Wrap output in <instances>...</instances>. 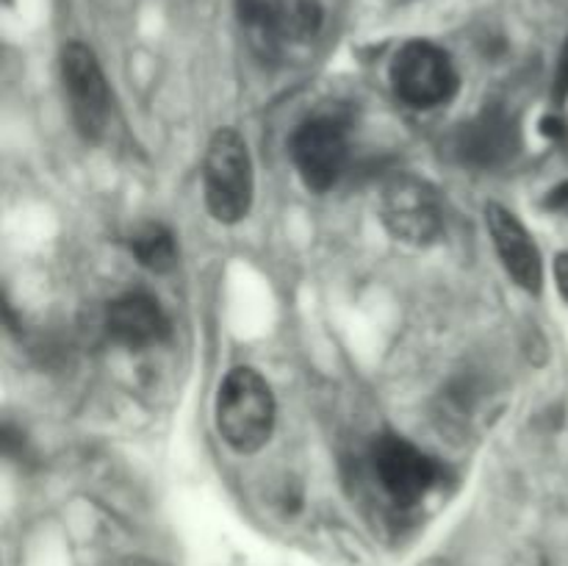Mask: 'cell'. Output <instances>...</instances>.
<instances>
[{
  "instance_id": "5",
  "label": "cell",
  "mask_w": 568,
  "mask_h": 566,
  "mask_svg": "<svg viewBox=\"0 0 568 566\" xmlns=\"http://www.w3.org/2000/svg\"><path fill=\"white\" fill-rule=\"evenodd\" d=\"M381 220L394 239L414 247L433 244L444 231V211L438 192L425 178L399 172L381 189Z\"/></svg>"
},
{
  "instance_id": "16",
  "label": "cell",
  "mask_w": 568,
  "mask_h": 566,
  "mask_svg": "<svg viewBox=\"0 0 568 566\" xmlns=\"http://www.w3.org/2000/svg\"><path fill=\"white\" fill-rule=\"evenodd\" d=\"M128 566H153V564H144V560H133V564H128Z\"/></svg>"
},
{
  "instance_id": "3",
  "label": "cell",
  "mask_w": 568,
  "mask_h": 566,
  "mask_svg": "<svg viewBox=\"0 0 568 566\" xmlns=\"http://www.w3.org/2000/svg\"><path fill=\"white\" fill-rule=\"evenodd\" d=\"M372 477L397 511H410L442 483L444 469L433 455L397 433H383L369 449Z\"/></svg>"
},
{
  "instance_id": "7",
  "label": "cell",
  "mask_w": 568,
  "mask_h": 566,
  "mask_svg": "<svg viewBox=\"0 0 568 566\" xmlns=\"http://www.w3.org/2000/svg\"><path fill=\"white\" fill-rule=\"evenodd\" d=\"M61 83L78 133L89 142H98L109 125L111 92L92 48L83 42H70L61 50Z\"/></svg>"
},
{
  "instance_id": "6",
  "label": "cell",
  "mask_w": 568,
  "mask_h": 566,
  "mask_svg": "<svg viewBox=\"0 0 568 566\" xmlns=\"http://www.w3.org/2000/svg\"><path fill=\"white\" fill-rule=\"evenodd\" d=\"M239 20L264 55L305 44L320 33V0H239Z\"/></svg>"
},
{
  "instance_id": "2",
  "label": "cell",
  "mask_w": 568,
  "mask_h": 566,
  "mask_svg": "<svg viewBox=\"0 0 568 566\" xmlns=\"http://www.w3.org/2000/svg\"><path fill=\"white\" fill-rule=\"evenodd\" d=\"M203 194L211 216L222 225H236L253 209V159L244 137L233 128H220L205 148Z\"/></svg>"
},
{
  "instance_id": "12",
  "label": "cell",
  "mask_w": 568,
  "mask_h": 566,
  "mask_svg": "<svg viewBox=\"0 0 568 566\" xmlns=\"http://www.w3.org/2000/svg\"><path fill=\"white\" fill-rule=\"evenodd\" d=\"M128 247L136 255L139 264L153 272L172 270L178 261L175 236L161 222H142L133 228V233L128 236Z\"/></svg>"
},
{
  "instance_id": "8",
  "label": "cell",
  "mask_w": 568,
  "mask_h": 566,
  "mask_svg": "<svg viewBox=\"0 0 568 566\" xmlns=\"http://www.w3.org/2000/svg\"><path fill=\"white\" fill-rule=\"evenodd\" d=\"M292 161L305 186L327 192L336 186L349 159L347 125L336 117H314L292 133Z\"/></svg>"
},
{
  "instance_id": "15",
  "label": "cell",
  "mask_w": 568,
  "mask_h": 566,
  "mask_svg": "<svg viewBox=\"0 0 568 566\" xmlns=\"http://www.w3.org/2000/svg\"><path fill=\"white\" fill-rule=\"evenodd\" d=\"M555 281H558L560 294H564V300L568 303V253H560L555 259Z\"/></svg>"
},
{
  "instance_id": "1",
  "label": "cell",
  "mask_w": 568,
  "mask_h": 566,
  "mask_svg": "<svg viewBox=\"0 0 568 566\" xmlns=\"http://www.w3.org/2000/svg\"><path fill=\"white\" fill-rule=\"evenodd\" d=\"M275 394L250 366H236L216 392V431L236 453H258L275 431Z\"/></svg>"
},
{
  "instance_id": "9",
  "label": "cell",
  "mask_w": 568,
  "mask_h": 566,
  "mask_svg": "<svg viewBox=\"0 0 568 566\" xmlns=\"http://www.w3.org/2000/svg\"><path fill=\"white\" fill-rule=\"evenodd\" d=\"M486 225L491 233V242L497 247L499 261L505 272L514 277V283L525 292L538 294L544 286V261L536 239L530 236L519 216L499 203L486 205Z\"/></svg>"
},
{
  "instance_id": "13",
  "label": "cell",
  "mask_w": 568,
  "mask_h": 566,
  "mask_svg": "<svg viewBox=\"0 0 568 566\" xmlns=\"http://www.w3.org/2000/svg\"><path fill=\"white\" fill-rule=\"evenodd\" d=\"M552 100L555 103H566L568 100V39L560 48L558 64H555V75H552Z\"/></svg>"
},
{
  "instance_id": "10",
  "label": "cell",
  "mask_w": 568,
  "mask_h": 566,
  "mask_svg": "<svg viewBox=\"0 0 568 566\" xmlns=\"http://www.w3.org/2000/svg\"><path fill=\"white\" fill-rule=\"evenodd\" d=\"M460 161L471 166H499L519 150V122L503 105H486L455 139Z\"/></svg>"
},
{
  "instance_id": "4",
  "label": "cell",
  "mask_w": 568,
  "mask_h": 566,
  "mask_svg": "<svg viewBox=\"0 0 568 566\" xmlns=\"http://www.w3.org/2000/svg\"><path fill=\"white\" fill-rule=\"evenodd\" d=\"M392 87L410 109H438L458 92V70L444 48L414 39L392 61Z\"/></svg>"
},
{
  "instance_id": "11",
  "label": "cell",
  "mask_w": 568,
  "mask_h": 566,
  "mask_svg": "<svg viewBox=\"0 0 568 566\" xmlns=\"http://www.w3.org/2000/svg\"><path fill=\"white\" fill-rule=\"evenodd\" d=\"M105 327L114 342L131 350H148L164 342L170 333V320L161 311L159 300L144 292H131L109 303Z\"/></svg>"
},
{
  "instance_id": "14",
  "label": "cell",
  "mask_w": 568,
  "mask_h": 566,
  "mask_svg": "<svg viewBox=\"0 0 568 566\" xmlns=\"http://www.w3.org/2000/svg\"><path fill=\"white\" fill-rule=\"evenodd\" d=\"M544 205H547L549 211H558V214H568V181L549 189L547 198H544Z\"/></svg>"
}]
</instances>
